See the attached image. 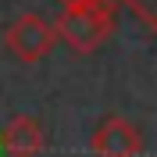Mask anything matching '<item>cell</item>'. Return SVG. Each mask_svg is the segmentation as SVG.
I'll return each instance as SVG.
<instances>
[{"label":"cell","instance_id":"cell-6","mask_svg":"<svg viewBox=\"0 0 157 157\" xmlns=\"http://www.w3.org/2000/svg\"><path fill=\"white\" fill-rule=\"evenodd\" d=\"M93 4H104V0H57L61 11H78V7H93Z\"/></svg>","mask_w":157,"mask_h":157},{"label":"cell","instance_id":"cell-5","mask_svg":"<svg viewBox=\"0 0 157 157\" xmlns=\"http://www.w3.org/2000/svg\"><path fill=\"white\" fill-rule=\"evenodd\" d=\"M121 4H125L150 32H157V0H121Z\"/></svg>","mask_w":157,"mask_h":157},{"label":"cell","instance_id":"cell-3","mask_svg":"<svg viewBox=\"0 0 157 157\" xmlns=\"http://www.w3.org/2000/svg\"><path fill=\"white\" fill-rule=\"evenodd\" d=\"M89 150L97 157H139L143 154V136L128 118L111 114L97 125V132L89 139Z\"/></svg>","mask_w":157,"mask_h":157},{"label":"cell","instance_id":"cell-4","mask_svg":"<svg viewBox=\"0 0 157 157\" xmlns=\"http://www.w3.org/2000/svg\"><path fill=\"white\" fill-rule=\"evenodd\" d=\"M0 150L7 157H39L43 150V125L32 114H14L0 132Z\"/></svg>","mask_w":157,"mask_h":157},{"label":"cell","instance_id":"cell-1","mask_svg":"<svg viewBox=\"0 0 157 157\" xmlns=\"http://www.w3.org/2000/svg\"><path fill=\"white\" fill-rule=\"evenodd\" d=\"M54 29H57V39H64L75 54H93L114 32V0L78 7V11H61Z\"/></svg>","mask_w":157,"mask_h":157},{"label":"cell","instance_id":"cell-2","mask_svg":"<svg viewBox=\"0 0 157 157\" xmlns=\"http://www.w3.org/2000/svg\"><path fill=\"white\" fill-rule=\"evenodd\" d=\"M4 47L21 64H36L57 47V29L47 18H39V14H21L4 29Z\"/></svg>","mask_w":157,"mask_h":157}]
</instances>
